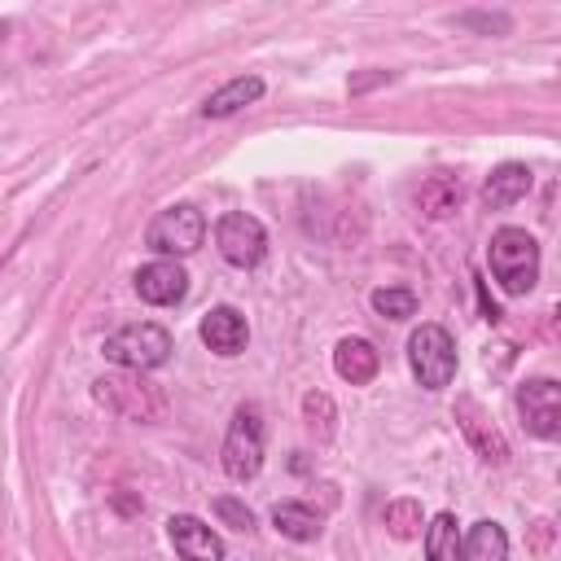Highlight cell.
<instances>
[{
  "label": "cell",
  "instance_id": "d6986e66",
  "mask_svg": "<svg viewBox=\"0 0 561 561\" xmlns=\"http://www.w3.org/2000/svg\"><path fill=\"white\" fill-rule=\"evenodd\" d=\"M425 561H460V522L451 513H438L425 526Z\"/></svg>",
  "mask_w": 561,
  "mask_h": 561
},
{
  "label": "cell",
  "instance_id": "ba28073f",
  "mask_svg": "<svg viewBox=\"0 0 561 561\" xmlns=\"http://www.w3.org/2000/svg\"><path fill=\"white\" fill-rule=\"evenodd\" d=\"M517 412L522 425L535 438H557L561 434V386L552 377H535L517 390Z\"/></svg>",
  "mask_w": 561,
  "mask_h": 561
},
{
  "label": "cell",
  "instance_id": "7a4b0ae2",
  "mask_svg": "<svg viewBox=\"0 0 561 561\" xmlns=\"http://www.w3.org/2000/svg\"><path fill=\"white\" fill-rule=\"evenodd\" d=\"M167 355H171V333L149 320L123 324L114 337H105V359L127 373H149V368L167 364Z\"/></svg>",
  "mask_w": 561,
  "mask_h": 561
},
{
  "label": "cell",
  "instance_id": "8992f818",
  "mask_svg": "<svg viewBox=\"0 0 561 561\" xmlns=\"http://www.w3.org/2000/svg\"><path fill=\"white\" fill-rule=\"evenodd\" d=\"M202 237H206V219H202L197 206H167V210L153 215V224H149V232H145L149 250L175 254V259H180V254H193V250L202 245Z\"/></svg>",
  "mask_w": 561,
  "mask_h": 561
},
{
  "label": "cell",
  "instance_id": "2e32d148",
  "mask_svg": "<svg viewBox=\"0 0 561 561\" xmlns=\"http://www.w3.org/2000/svg\"><path fill=\"white\" fill-rule=\"evenodd\" d=\"M460 561H508V535L495 522H473L460 539Z\"/></svg>",
  "mask_w": 561,
  "mask_h": 561
},
{
  "label": "cell",
  "instance_id": "3957f363",
  "mask_svg": "<svg viewBox=\"0 0 561 561\" xmlns=\"http://www.w3.org/2000/svg\"><path fill=\"white\" fill-rule=\"evenodd\" d=\"M408 359H412V373L425 390H443L456 377V342L443 324H421L408 337Z\"/></svg>",
  "mask_w": 561,
  "mask_h": 561
},
{
  "label": "cell",
  "instance_id": "30bf717a",
  "mask_svg": "<svg viewBox=\"0 0 561 561\" xmlns=\"http://www.w3.org/2000/svg\"><path fill=\"white\" fill-rule=\"evenodd\" d=\"M167 535H171L180 561H224V539H219L202 517L180 513V517L167 522Z\"/></svg>",
  "mask_w": 561,
  "mask_h": 561
},
{
  "label": "cell",
  "instance_id": "5b68a950",
  "mask_svg": "<svg viewBox=\"0 0 561 561\" xmlns=\"http://www.w3.org/2000/svg\"><path fill=\"white\" fill-rule=\"evenodd\" d=\"M96 399L105 408H114L118 416H127V421H162V412H167L162 390L153 381H145L140 373H131V377H101L96 381Z\"/></svg>",
  "mask_w": 561,
  "mask_h": 561
},
{
  "label": "cell",
  "instance_id": "603a6c76",
  "mask_svg": "<svg viewBox=\"0 0 561 561\" xmlns=\"http://www.w3.org/2000/svg\"><path fill=\"white\" fill-rule=\"evenodd\" d=\"M215 513H219L228 526H237V530H250V526H254V513H250L245 504H237L232 495H219V500H215Z\"/></svg>",
  "mask_w": 561,
  "mask_h": 561
},
{
  "label": "cell",
  "instance_id": "7402d4cb",
  "mask_svg": "<svg viewBox=\"0 0 561 561\" xmlns=\"http://www.w3.org/2000/svg\"><path fill=\"white\" fill-rule=\"evenodd\" d=\"M302 416H307L311 430H320V438L333 434V399H329L324 390H311V394L302 399Z\"/></svg>",
  "mask_w": 561,
  "mask_h": 561
},
{
  "label": "cell",
  "instance_id": "9c48e42d",
  "mask_svg": "<svg viewBox=\"0 0 561 561\" xmlns=\"http://www.w3.org/2000/svg\"><path fill=\"white\" fill-rule=\"evenodd\" d=\"M136 294L145 302H153V307H171V302H180L188 294V276H184V267L175 259H153V263H145L136 272Z\"/></svg>",
  "mask_w": 561,
  "mask_h": 561
},
{
  "label": "cell",
  "instance_id": "8fae6325",
  "mask_svg": "<svg viewBox=\"0 0 561 561\" xmlns=\"http://www.w3.org/2000/svg\"><path fill=\"white\" fill-rule=\"evenodd\" d=\"M456 421H460L465 438L473 443V451H478L486 465H504V460H508V443H504V434L482 416V408H478L473 399H460V403H456Z\"/></svg>",
  "mask_w": 561,
  "mask_h": 561
},
{
  "label": "cell",
  "instance_id": "9a60e30c",
  "mask_svg": "<svg viewBox=\"0 0 561 561\" xmlns=\"http://www.w3.org/2000/svg\"><path fill=\"white\" fill-rule=\"evenodd\" d=\"M259 96H263V79H259V75H237V79H228L219 92H210V96H206L202 114H206V118H228V114H237V110L254 105Z\"/></svg>",
  "mask_w": 561,
  "mask_h": 561
},
{
  "label": "cell",
  "instance_id": "52a82bcc",
  "mask_svg": "<svg viewBox=\"0 0 561 561\" xmlns=\"http://www.w3.org/2000/svg\"><path fill=\"white\" fill-rule=\"evenodd\" d=\"M215 241H219V254H224L232 267H254V263H263V254H267V232H263V224H259L254 215H245V210L224 215V219L215 224Z\"/></svg>",
  "mask_w": 561,
  "mask_h": 561
},
{
  "label": "cell",
  "instance_id": "4fadbf2b",
  "mask_svg": "<svg viewBox=\"0 0 561 561\" xmlns=\"http://www.w3.org/2000/svg\"><path fill=\"white\" fill-rule=\"evenodd\" d=\"M333 368H337L342 381L368 386V381L377 377V368H381V355H377V346H373L368 337H342V342L333 346Z\"/></svg>",
  "mask_w": 561,
  "mask_h": 561
},
{
  "label": "cell",
  "instance_id": "ac0fdd59",
  "mask_svg": "<svg viewBox=\"0 0 561 561\" xmlns=\"http://www.w3.org/2000/svg\"><path fill=\"white\" fill-rule=\"evenodd\" d=\"M272 522H276V530H280L285 539H294V543H307V539L320 535V517H316L307 504H298V500L276 504V508H272Z\"/></svg>",
  "mask_w": 561,
  "mask_h": 561
},
{
  "label": "cell",
  "instance_id": "5bb4252c",
  "mask_svg": "<svg viewBox=\"0 0 561 561\" xmlns=\"http://www.w3.org/2000/svg\"><path fill=\"white\" fill-rule=\"evenodd\" d=\"M526 193H530V167H526V162H500V167L486 175V184H482L486 210H504V206L522 202Z\"/></svg>",
  "mask_w": 561,
  "mask_h": 561
},
{
  "label": "cell",
  "instance_id": "e0dca14e",
  "mask_svg": "<svg viewBox=\"0 0 561 561\" xmlns=\"http://www.w3.org/2000/svg\"><path fill=\"white\" fill-rule=\"evenodd\" d=\"M416 206H421V215H430V219H447V215L460 206V180H456V175H430V180L416 188Z\"/></svg>",
  "mask_w": 561,
  "mask_h": 561
},
{
  "label": "cell",
  "instance_id": "6da1fadb",
  "mask_svg": "<svg viewBox=\"0 0 561 561\" xmlns=\"http://www.w3.org/2000/svg\"><path fill=\"white\" fill-rule=\"evenodd\" d=\"M486 263L504 294H530L539 280V241L526 228H500L486 245Z\"/></svg>",
  "mask_w": 561,
  "mask_h": 561
},
{
  "label": "cell",
  "instance_id": "ffe728a7",
  "mask_svg": "<svg viewBox=\"0 0 561 561\" xmlns=\"http://www.w3.org/2000/svg\"><path fill=\"white\" fill-rule=\"evenodd\" d=\"M421 522H425V513H421V500H390L386 504V530L394 535V539H412V535H421Z\"/></svg>",
  "mask_w": 561,
  "mask_h": 561
},
{
  "label": "cell",
  "instance_id": "44dd1931",
  "mask_svg": "<svg viewBox=\"0 0 561 561\" xmlns=\"http://www.w3.org/2000/svg\"><path fill=\"white\" fill-rule=\"evenodd\" d=\"M373 311H377V316H390V320H408V316L416 311V294L403 289V285L373 289Z\"/></svg>",
  "mask_w": 561,
  "mask_h": 561
},
{
  "label": "cell",
  "instance_id": "277c9868",
  "mask_svg": "<svg viewBox=\"0 0 561 561\" xmlns=\"http://www.w3.org/2000/svg\"><path fill=\"white\" fill-rule=\"evenodd\" d=\"M259 469H263V416L254 403H241L228 425V438H224V473L245 482Z\"/></svg>",
  "mask_w": 561,
  "mask_h": 561
},
{
  "label": "cell",
  "instance_id": "7c38bea8",
  "mask_svg": "<svg viewBox=\"0 0 561 561\" xmlns=\"http://www.w3.org/2000/svg\"><path fill=\"white\" fill-rule=\"evenodd\" d=\"M245 337H250V329H245V316H241L237 307H210V311L202 316V342H206L215 355H237V351H245Z\"/></svg>",
  "mask_w": 561,
  "mask_h": 561
}]
</instances>
